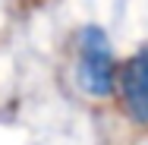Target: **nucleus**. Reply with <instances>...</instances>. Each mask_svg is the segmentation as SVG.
Masks as SVG:
<instances>
[{
    "label": "nucleus",
    "instance_id": "nucleus-2",
    "mask_svg": "<svg viewBox=\"0 0 148 145\" xmlns=\"http://www.w3.org/2000/svg\"><path fill=\"white\" fill-rule=\"evenodd\" d=\"M120 91L132 120L148 123V44L139 47L120 69Z\"/></svg>",
    "mask_w": 148,
    "mask_h": 145
},
{
    "label": "nucleus",
    "instance_id": "nucleus-1",
    "mask_svg": "<svg viewBox=\"0 0 148 145\" xmlns=\"http://www.w3.org/2000/svg\"><path fill=\"white\" fill-rule=\"evenodd\" d=\"M76 79L79 88L91 98H107L117 82V66L107 44V35L101 29H88L79 35V57H76Z\"/></svg>",
    "mask_w": 148,
    "mask_h": 145
}]
</instances>
